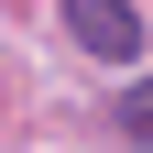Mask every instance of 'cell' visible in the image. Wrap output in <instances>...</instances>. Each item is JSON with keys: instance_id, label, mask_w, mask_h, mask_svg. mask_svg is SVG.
Instances as JSON below:
<instances>
[{"instance_id": "7a4b0ae2", "label": "cell", "mask_w": 153, "mask_h": 153, "mask_svg": "<svg viewBox=\"0 0 153 153\" xmlns=\"http://www.w3.org/2000/svg\"><path fill=\"white\" fill-rule=\"evenodd\" d=\"M120 131H131V142L153 153V66H142V76H131V88H120Z\"/></svg>"}, {"instance_id": "6da1fadb", "label": "cell", "mask_w": 153, "mask_h": 153, "mask_svg": "<svg viewBox=\"0 0 153 153\" xmlns=\"http://www.w3.org/2000/svg\"><path fill=\"white\" fill-rule=\"evenodd\" d=\"M66 33L99 55V66H142V11H120V0H76Z\"/></svg>"}]
</instances>
